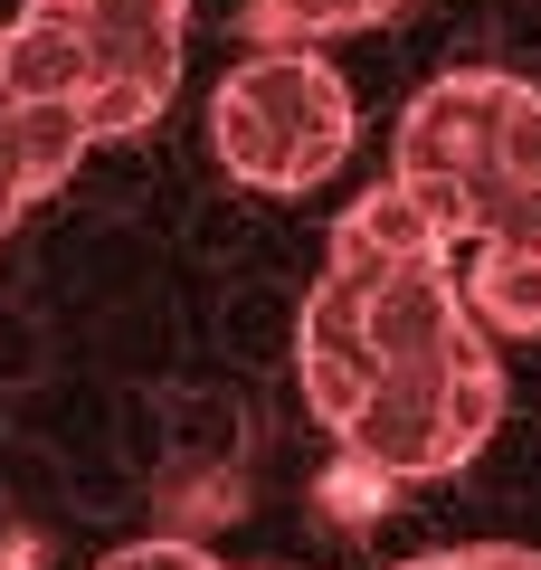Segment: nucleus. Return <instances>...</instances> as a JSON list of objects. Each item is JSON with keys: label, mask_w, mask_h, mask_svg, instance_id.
Instances as JSON below:
<instances>
[{"label": "nucleus", "mask_w": 541, "mask_h": 570, "mask_svg": "<svg viewBox=\"0 0 541 570\" xmlns=\"http://www.w3.org/2000/svg\"><path fill=\"white\" fill-rule=\"evenodd\" d=\"M361 305H371V352H381V371H456L475 343H494V333L465 314L456 266H446V257L390 266Z\"/></svg>", "instance_id": "obj_4"}, {"label": "nucleus", "mask_w": 541, "mask_h": 570, "mask_svg": "<svg viewBox=\"0 0 541 570\" xmlns=\"http://www.w3.org/2000/svg\"><path fill=\"white\" fill-rule=\"evenodd\" d=\"M371 285L333 276L323 266V285L304 295V324H295V371H304V400H314L323 428H342L361 409V390L381 381V352H371V305H361Z\"/></svg>", "instance_id": "obj_5"}, {"label": "nucleus", "mask_w": 541, "mask_h": 570, "mask_svg": "<svg viewBox=\"0 0 541 570\" xmlns=\"http://www.w3.org/2000/svg\"><path fill=\"white\" fill-rule=\"evenodd\" d=\"M86 142H96V134H86V105L77 96L20 105V200H48V190L86 163Z\"/></svg>", "instance_id": "obj_9"}, {"label": "nucleus", "mask_w": 541, "mask_h": 570, "mask_svg": "<svg viewBox=\"0 0 541 570\" xmlns=\"http://www.w3.org/2000/svg\"><path fill=\"white\" fill-rule=\"evenodd\" d=\"M456 295L494 343L541 333V238H475V266H456Z\"/></svg>", "instance_id": "obj_8"}, {"label": "nucleus", "mask_w": 541, "mask_h": 570, "mask_svg": "<svg viewBox=\"0 0 541 570\" xmlns=\"http://www.w3.org/2000/svg\"><path fill=\"white\" fill-rule=\"evenodd\" d=\"M494 419H503V362L494 343H475L456 371H381L333 438L342 456H371L390 485H419V475H456L494 438Z\"/></svg>", "instance_id": "obj_2"}, {"label": "nucleus", "mask_w": 541, "mask_h": 570, "mask_svg": "<svg viewBox=\"0 0 541 570\" xmlns=\"http://www.w3.org/2000/svg\"><path fill=\"white\" fill-rule=\"evenodd\" d=\"M96 570H228V561H209L200 542H134V551H115Z\"/></svg>", "instance_id": "obj_13"}, {"label": "nucleus", "mask_w": 541, "mask_h": 570, "mask_svg": "<svg viewBox=\"0 0 541 570\" xmlns=\"http://www.w3.org/2000/svg\"><path fill=\"white\" fill-rule=\"evenodd\" d=\"M522 96H532V86L503 77V67H456V77H437V86L400 115V181L427 190L446 247H456L465 190H475L484 171H503V124L522 115Z\"/></svg>", "instance_id": "obj_3"}, {"label": "nucleus", "mask_w": 541, "mask_h": 570, "mask_svg": "<svg viewBox=\"0 0 541 570\" xmlns=\"http://www.w3.org/2000/svg\"><path fill=\"white\" fill-rule=\"evenodd\" d=\"M96 48H86V0H29L20 20L0 29V86L20 105L39 96H86Z\"/></svg>", "instance_id": "obj_7"}, {"label": "nucleus", "mask_w": 541, "mask_h": 570, "mask_svg": "<svg viewBox=\"0 0 541 570\" xmlns=\"http://www.w3.org/2000/svg\"><path fill=\"white\" fill-rule=\"evenodd\" d=\"M10 219H20V200H10V190H0V238H10Z\"/></svg>", "instance_id": "obj_16"}, {"label": "nucleus", "mask_w": 541, "mask_h": 570, "mask_svg": "<svg viewBox=\"0 0 541 570\" xmlns=\"http://www.w3.org/2000/svg\"><path fill=\"white\" fill-rule=\"evenodd\" d=\"M0 190L20 200V96H10V86H0ZM20 209H29V200H20Z\"/></svg>", "instance_id": "obj_14"}, {"label": "nucleus", "mask_w": 541, "mask_h": 570, "mask_svg": "<svg viewBox=\"0 0 541 570\" xmlns=\"http://www.w3.org/2000/svg\"><path fill=\"white\" fill-rule=\"evenodd\" d=\"M285 10H304V0H247V29H257V39H276Z\"/></svg>", "instance_id": "obj_15"}, {"label": "nucleus", "mask_w": 541, "mask_h": 570, "mask_svg": "<svg viewBox=\"0 0 541 570\" xmlns=\"http://www.w3.org/2000/svg\"><path fill=\"white\" fill-rule=\"evenodd\" d=\"M352 86L333 77L323 48H257L209 96V153L247 190H323L352 163Z\"/></svg>", "instance_id": "obj_1"}, {"label": "nucleus", "mask_w": 541, "mask_h": 570, "mask_svg": "<svg viewBox=\"0 0 541 570\" xmlns=\"http://www.w3.org/2000/svg\"><path fill=\"white\" fill-rule=\"evenodd\" d=\"M323 513H333V523H381L390 513V475L371 466V456H342V466L323 475Z\"/></svg>", "instance_id": "obj_10"}, {"label": "nucleus", "mask_w": 541, "mask_h": 570, "mask_svg": "<svg viewBox=\"0 0 541 570\" xmlns=\"http://www.w3.org/2000/svg\"><path fill=\"white\" fill-rule=\"evenodd\" d=\"M409 257H446V228H437V209H427V190L390 171L381 190H361V200L342 209V228H333V276L381 285L390 266H409Z\"/></svg>", "instance_id": "obj_6"}, {"label": "nucleus", "mask_w": 541, "mask_h": 570, "mask_svg": "<svg viewBox=\"0 0 541 570\" xmlns=\"http://www.w3.org/2000/svg\"><path fill=\"white\" fill-rule=\"evenodd\" d=\"M503 171L541 190V86H532V96H522V115L503 124Z\"/></svg>", "instance_id": "obj_12"}, {"label": "nucleus", "mask_w": 541, "mask_h": 570, "mask_svg": "<svg viewBox=\"0 0 541 570\" xmlns=\"http://www.w3.org/2000/svg\"><path fill=\"white\" fill-rule=\"evenodd\" d=\"M400 570H541V551H522V542H456V551H419V561H400Z\"/></svg>", "instance_id": "obj_11"}]
</instances>
